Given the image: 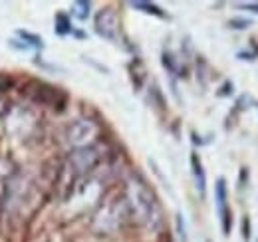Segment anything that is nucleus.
<instances>
[{"instance_id": "nucleus-7", "label": "nucleus", "mask_w": 258, "mask_h": 242, "mask_svg": "<svg viewBox=\"0 0 258 242\" xmlns=\"http://www.w3.org/2000/svg\"><path fill=\"white\" fill-rule=\"evenodd\" d=\"M10 84H12V82H10L8 78L0 76V91H2V90H8V88H10Z\"/></svg>"}, {"instance_id": "nucleus-8", "label": "nucleus", "mask_w": 258, "mask_h": 242, "mask_svg": "<svg viewBox=\"0 0 258 242\" xmlns=\"http://www.w3.org/2000/svg\"><path fill=\"white\" fill-rule=\"evenodd\" d=\"M242 230H244V238L248 240L250 238V232H248V218L244 216V220H242Z\"/></svg>"}, {"instance_id": "nucleus-1", "label": "nucleus", "mask_w": 258, "mask_h": 242, "mask_svg": "<svg viewBox=\"0 0 258 242\" xmlns=\"http://www.w3.org/2000/svg\"><path fill=\"white\" fill-rule=\"evenodd\" d=\"M217 203H219V216H221V224H223V230L228 236L230 234V228H232V212L226 205V183L225 179H219L217 181Z\"/></svg>"}, {"instance_id": "nucleus-3", "label": "nucleus", "mask_w": 258, "mask_h": 242, "mask_svg": "<svg viewBox=\"0 0 258 242\" xmlns=\"http://www.w3.org/2000/svg\"><path fill=\"white\" fill-rule=\"evenodd\" d=\"M131 6H133V8H139V10H143V12L155 14V16H165V14H163V10L159 8V6H155V4H149V2H131Z\"/></svg>"}, {"instance_id": "nucleus-2", "label": "nucleus", "mask_w": 258, "mask_h": 242, "mask_svg": "<svg viewBox=\"0 0 258 242\" xmlns=\"http://www.w3.org/2000/svg\"><path fill=\"white\" fill-rule=\"evenodd\" d=\"M191 165H193V173H195V179H197V189L203 195L205 193V187H207V177H205V171H203V165H201V159L197 157V153L191 155Z\"/></svg>"}, {"instance_id": "nucleus-9", "label": "nucleus", "mask_w": 258, "mask_h": 242, "mask_svg": "<svg viewBox=\"0 0 258 242\" xmlns=\"http://www.w3.org/2000/svg\"><path fill=\"white\" fill-rule=\"evenodd\" d=\"M240 8H246V10L256 12V14H258V4H240Z\"/></svg>"}, {"instance_id": "nucleus-10", "label": "nucleus", "mask_w": 258, "mask_h": 242, "mask_svg": "<svg viewBox=\"0 0 258 242\" xmlns=\"http://www.w3.org/2000/svg\"><path fill=\"white\" fill-rule=\"evenodd\" d=\"M209 242H211V240H209Z\"/></svg>"}, {"instance_id": "nucleus-6", "label": "nucleus", "mask_w": 258, "mask_h": 242, "mask_svg": "<svg viewBox=\"0 0 258 242\" xmlns=\"http://www.w3.org/2000/svg\"><path fill=\"white\" fill-rule=\"evenodd\" d=\"M230 24H232V28H246V26H250V22H246V20H232Z\"/></svg>"}, {"instance_id": "nucleus-5", "label": "nucleus", "mask_w": 258, "mask_h": 242, "mask_svg": "<svg viewBox=\"0 0 258 242\" xmlns=\"http://www.w3.org/2000/svg\"><path fill=\"white\" fill-rule=\"evenodd\" d=\"M74 8H76V10L80 8V12H76V16H78L80 20L88 18V14H90V2H76Z\"/></svg>"}, {"instance_id": "nucleus-4", "label": "nucleus", "mask_w": 258, "mask_h": 242, "mask_svg": "<svg viewBox=\"0 0 258 242\" xmlns=\"http://www.w3.org/2000/svg\"><path fill=\"white\" fill-rule=\"evenodd\" d=\"M68 32H70V20H68V16L58 14V16H56V34L66 36Z\"/></svg>"}]
</instances>
